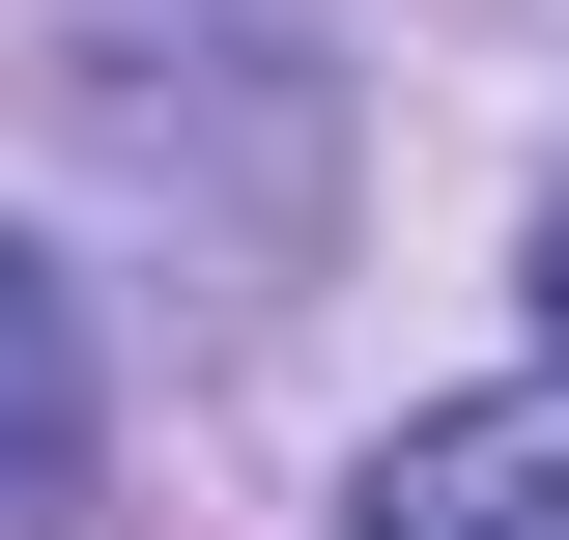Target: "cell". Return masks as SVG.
I'll return each instance as SVG.
<instances>
[{
    "mask_svg": "<svg viewBox=\"0 0 569 540\" xmlns=\"http://www.w3.org/2000/svg\"><path fill=\"white\" fill-rule=\"evenodd\" d=\"M541 341H569V200H541Z\"/></svg>",
    "mask_w": 569,
    "mask_h": 540,
    "instance_id": "3957f363",
    "label": "cell"
},
{
    "mask_svg": "<svg viewBox=\"0 0 569 540\" xmlns=\"http://www.w3.org/2000/svg\"><path fill=\"white\" fill-rule=\"evenodd\" d=\"M342 540H569V399H456V427H370Z\"/></svg>",
    "mask_w": 569,
    "mask_h": 540,
    "instance_id": "6da1fadb",
    "label": "cell"
},
{
    "mask_svg": "<svg viewBox=\"0 0 569 540\" xmlns=\"http://www.w3.org/2000/svg\"><path fill=\"white\" fill-rule=\"evenodd\" d=\"M29 512H86V313H58V257L0 228V540Z\"/></svg>",
    "mask_w": 569,
    "mask_h": 540,
    "instance_id": "7a4b0ae2",
    "label": "cell"
}]
</instances>
